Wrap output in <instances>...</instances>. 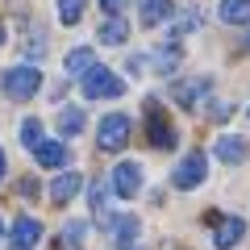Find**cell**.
Segmentation results:
<instances>
[{"label": "cell", "mask_w": 250, "mask_h": 250, "mask_svg": "<svg viewBox=\"0 0 250 250\" xmlns=\"http://www.w3.org/2000/svg\"><path fill=\"white\" fill-rule=\"evenodd\" d=\"M0 88H4V96H13V100H29L38 88H42V71H38V67H9V71L0 75Z\"/></svg>", "instance_id": "cell-1"}, {"label": "cell", "mask_w": 250, "mask_h": 250, "mask_svg": "<svg viewBox=\"0 0 250 250\" xmlns=\"http://www.w3.org/2000/svg\"><path fill=\"white\" fill-rule=\"evenodd\" d=\"M121 92H125V83L108 67H88L83 71V96L88 100H117Z\"/></svg>", "instance_id": "cell-2"}, {"label": "cell", "mask_w": 250, "mask_h": 250, "mask_svg": "<svg viewBox=\"0 0 250 250\" xmlns=\"http://www.w3.org/2000/svg\"><path fill=\"white\" fill-rule=\"evenodd\" d=\"M205 175H208V159L200 150H192L188 159H179V167H175V175H171V184L179 188V192H188V188H200L205 184Z\"/></svg>", "instance_id": "cell-3"}, {"label": "cell", "mask_w": 250, "mask_h": 250, "mask_svg": "<svg viewBox=\"0 0 250 250\" xmlns=\"http://www.w3.org/2000/svg\"><path fill=\"white\" fill-rule=\"evenodd\" d=\"M96 142H100V150H121V146L129 142V117L108 113L104 121H100V129H96Z\"/></svg>", "instance_id": "cell-4"}, {"label": "cell", "mask_w": 250, "mask_h": 250, "mask_svg": "<svg viewBox=\"0 0 250 250\" xmlns=\"http://www.w3.org/2000/svg\"><path fill=\"white\" fill-rule=\"evenodd\" d=\"M146 134H150V146H159V150H171V146L179 142L175 129H171V121L163 117L159 100H150V108H146Z\"/></svg>", "instance_id": "cell-5"}, {"label": "cell", "mask_w": 250, "mask_h": 250, "mask_svg": "<svg viewBox=\"0 0 250 250\" xmlns=\"http://www.w3.org/2000/svg\"><path fill=\"white\" fill-rule=\"evenodd\" d=\"M38 242H42V221H34V217H17L9 229V246L13 250H34Z\"/></svg>", "instance_id": "cell-6"}, {"label": "cell", "mask_w": 250, "mask_h": 250, "mask_svg": "<svg viewBox=\"0 0 250 250\" xmlns=\"http://www.w3.org/2000/svg\"><path fill=\"white\" fill-rule=\"evenodd\" d=\"M138 188H142V167L138 163H117L113 167V192L121 200H134Z\"/></svg>", "instance_id": "cell-7"}, {"label": "cell", "mask_w": 250, "mask_h": 250, "mask_svg": "<svg viewBox=\"0 0 250 250\" xmlns=\"http://www.w3.org/2000/svg\"><path fill=\"white\" fill-rule=\"evenodd\" d=\"M242 238H246V221H242V217H225V221H217L213 246H217V250H233Z\"/></svg>", "instance_id": "cell-8"}, {"label": "cell", "mask_w": 250, "mask_h": 250, "mask_svg": "<svg viewBox=\"0 0 250 250\" xmlns=\"http://www.w3.org/2000/svg\"><path fill=\"white\" fill-rule=\"evenodd\" d=\"M80 188H83L80 171H62V175L50 184V200H54V205H67V200H71L75 192H80Z\"/></svg>", "instance_id": "cell-9"}, {"label": "cell", "mask_w": 250, "mask_h": 250, "mask_svg": "<svg viewBox=\"0 0 250 250\" xmlns=\"http://www.w3.org/2000/svg\"><path fill=\"white\" fill-rule=\"evenodd\" d=\"M34 159L42 163V167H62V163H67V146L62 142H46L42 138V142L34 146Z\"/></svg>", "instance_id": "cell-10"}, {"label": "cell", "mask_w": 250, "mask_h": 250, "mask_svg": "<svg viewBox=\"0 0 250 250\" xmlns=\"http://www.w3.org/2000/svg\"><path fill=\"white\" fill-rule=\"evenodd\" d=\"M80 129H83V108H75V104L59 108V134L62 138H75Z\"/></svg>", "instance_id": "cell-11"}, {"label": "cell", "mask_w": 250, "mask_h": 250, "mask_svg": "<svg viewBox=\"0 0 250 250\" xmlns=\"http://www.w3.org/2000/svg\"><path fill=\"white\" fill-rule=\"evenodd\" d=\"M205 88H208V80H188V83H179V88H175V100L184 108H196V100L205 96Z\"/></svg>", "instance_id": "cell-12"}, {"label": "cell", "mask_w": 250, "mask_h": 250, "mask_svg": "<svg viewBox=\"0 0 250 250\" xmlns=\"http://www.w3.org/2000/svg\"><path fill=\"white\" fill-rule=\"evenodd\" d=\"M171 9H175L171 0H142V13H138V17H142V25H159Z\"/></svg>", "instance_id": "cell-13"}, {"label": "cell", "mask_w": 250, "mask_h": 250, "mask_svg": "<svg viewBox=\"0 0 250 250\" xmlns=\"http://www.w3.org/2000/svg\"><path fill=\"white\" fill-rule=\"evenodd\" d=\"M88 67H96V54H92V46H80V50L67 54V75H83Z\"/></svg>", "instance_id": "cell-14"}, {"label": "cell", "mask_w": 250, "mask_h": 250, "mask_svg": "<svg viewBox=\"0 0 250 250\" xmlns=\"http://www.w3.org/2000/svg\"><path fill=\"white\" fill-rule=\"evenodd\" d=\"M217 17L229 21V25H238V21H246V17H250V0H221Z\"/></svg>", "instance_id": "cell-15"}, {"label": "cell", "mask_w": 250, "mask_h": 250, "mask_svg": "<svg viewBox=\"0 0 250 250\" xmlns=\"http://www.w3.org/2000/svg\"><path fill=\"white\" fill-rule=\"evenodd\" d=\"M217 159L221 163H242L246 159V142H242V138H221V142H217Z\"/></svg>", "instance_id": "cell-16"}, {"label": "cell", "mask_w": 250, "mask_h": 250, "mask_svg": "<svg viewBox=\"0 0 250 250\" xmlns=\"http://www.w3.org/2000/svg\"><path fill=\"white\" fill-rule=\"evenodd\" d=\"M125 38H129V25H125L121 17H108L104 25H100V42H108V46H121Z\"/></svg>", "instance_id": "cell-17"}, {"label": "cell", "mask_w": 250, "mask_h": 250, "mask_svg": "<svg viewBox=\"0 0 250 250\" xmlns=\"http://www.w3.org/2000/svg\"><path fill=\"white\" fill-rule=\"evenodd\" d=\"M113 238H117V246H129V242L138 238V221L134 217H117L113 221Z\"/></svg>", "instance_id": "cell-18"}, {"label": "cell", "mask_w": 250, "mask_h": 250, "mask_svg": "<svg viewBox=\"0 0 250 250\" xmlns=\"http://www.w3.org/2000/svg\"><path fill=\"white\" fill-rule=\"evenodd\" d=\"M83 4H88V0H59V21L62 25H75V21L83 17Z\"/></svg>", "instance_id": "cell-19"}, {"label": "cell", "mask_w": 250, "mask_h": 250, "mask_svg": "<svg viewBox=\"0 0 250 250\" xmlns=\"http://www.w3.org/2000/svg\"><path fill=\"white\" fill-rule=\"evenodd\" d=\"M21 142H25V150H34V146L42 142V121H38V117H25V121H21Z\"/></svg>", "instance_id": "cell-20"}, {"label": "cell", "mask_w": 250, "mask_h": 250, "mask_svg": "<svg viewBox=\"0 0 250 250\" xmlns=\"http://www.w3.org/2000/svg\"><path fill=\"white\" fill-rule=\"evenodd\" d=\"M192 25H200V13H179V21H175L171 29H167V34H171V38H184L188 29H192Z\"/></svg>", "instance_id": "cell-21"}, {"label": "cell", "mask_w": 250, "mask_h": 250, "mask_svg": "<svg viewBox=\"0 0 250 250\" xmlns=\"http://www.w3.org/2000/svg\"><path fill=\"white\" fill-rule=\"evenodd\" d=\"M83 233H88V225H83V221H71L67 229H62V242H71V246H75V242H83Z\"/></svg>", "instance_id": "cell-22"}, {"label": "cell", "mask_w": 250, "mask_h": 250, "mask_svg": "<svg viewBox=\"0 0 250 250\" xmlns=\"http://www.w3.org/2000/svg\"><path fill=\"white\" fill-rule=\"evenodd\" d=\"M100 9H104L108 17H121V9H125V0H100Z\"/></svg>", "instance_id": "cell-23"}, {"label": "cell", "mask_w": 250, "mask_h": 250, "mask_svg": "<svg viewBox=\"0 0 250 250\" xmlns=\"http://www.w3.org/2000/svg\"><path fill=\"white\" fill-rule=\"evenodd\" d=\"M4 171H9V159H4V150H0V179H4Z\"/></svg>", "instance_id": "cell-24"}, {"label": "cell", "mask_w": 250, "mask_h": 250, "mask_svg": "<svg viewBox=\"0 0 250 250\" xmlns=\"http://www.w3.org/2000/svg\"><path fill=\"white\" fill-rule=\"evenodd\" d=\"M246 46H250V34H246Z\"/></svg>", "instance_id": "cell-25"}, {"label": "cell", "mask_w": 250, "mask_h": 250, "mask_svg": "<svg viewBox=\"0 0 250 250\" xmlns=\"http://www.w3.org/2000/svg\"><path fill=\"white\" fill-rule=\"evenodd\" d=\"M0 42H4V34H0Z\"/></svg>", "instance_id": "cell-26"}]
</instances>
